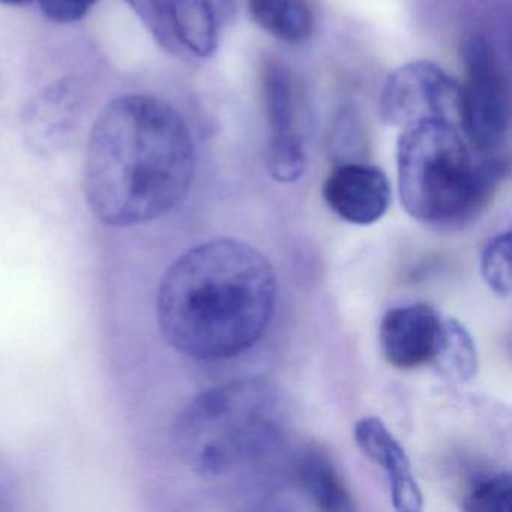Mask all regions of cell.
<instances>
[{"mask_svg": "<svg viewBox=\"0 0 512 512\" xmlns=\"http://www.w3.org/2000/svg\"><path fill=\"white\" fill-rule=\"evenodd\" d=\"M466 80L460 85L458 128L479 154H502L511 125L508 71L493 43L479 32L461 44Z\"/></svg>", "mask_w": 512, "mask_h": 512, "instance_id": "5b68a950", "label": "cell"}, {"mask_svg": "<svg viewBox=\"0 0 512 512\" xmlns=\"http://www.w3.org/2000/svg\"><path fill=\"white\" fill-rule=\"evenodd\" d=\"M509 175L505 154H479L460 128L424 119L401 128L397 178L410 217L436 229H461L488 208Z\"/></svg>", "mask_w": 512, "mask_h": 512, "instance_id": "3957f363", "label": "cell"}, {"mask_svg": "<svg viewBox=\"0 0 512 512\" xmlns=\"http://www.w3.org/2000/svg\"><path fill=\"white\" fill-rule=\"evenodd\" d=\"M329 157L335 166L349 163H367L370 137L364 119L353 107L338 113L329 133Z\"/></svg>", "mask_w": 512, "mask_h": 512, "instance_id": "2e32d148", "label": "cell"}, {"mask_svg": "<svg viewBox=\"0 0 512 512\" xmlns=\"http://www.w3.org/2000/svg\"><path fill=\"white\" fill-rule=\"evenodd\" d=\"M266 166L269 175L280 184L299 181L307 170V154L301 136L269 140Z\"/></svg>", "mask_w": 512, "mask_h": 512, "instance_id": "ac0fdd59", "label": "cell"}, {"mask_svg": "<svg viewBox=\"0 0 512 512\" xmlns=\"http://www.w3.org/2000/svg\"><path fill=\"white\" fill-rule=\"evenodd\" d=\"M41 11L56 25H74L85 19L100 0H37Z\"/></svg>", "mask_w": 512, "mask_h": 512, "instance_id": "ffe728a7", "label": "cell"}, {"mask_svg": "<svg viewBox=\"0 0 512 512\" xmlns=\"http://www.w3.org/2000/svg\"><path fill=\"white\" fill-rule=\"evenodd\" d=\"M277 277L251 245L220 238L182 254L164 274L157 317L164 340L196 361L253 347L274 316Z\"/></svg>", "mask_w": 512, "mask_h": 512, "instance_id": "7a4b0ae2", "label": "cell"}, {"mask_svg": "<svg viewBox=\"0 0 512 512\" xmlns=\"http://www.w3.org/2000/svg\"><path fill=\"white\" fill-rule=\"evenodd\" d=\"M379 116L388 127L404 128L424 119L457 125L460 83L430 61H413L389 74L379 95Z\"/></svg>", "mask_w": 512, "mask_h": 512, "instance_id": "8992f818", "label": "cell"}, {"mask_svg": "<svg viewBox=\"0 0 512 512\" xmlns=\"http://www.w3.org/2000/svg\"><path fill=\"white\" fill-rule=\"evenodd\" d=\"M79 88L74 80H59L41 91L23 112L31 140H64L79 116Z\"/></svg>", "mask_w": 512, "mask_h": 512, "instance_id": "8fae6325", "label": "cell"}, {"mask_svg": "<svg viewBox=\"0 0 512 512\" xmlns=\"http://www.w3.org/2000/svg\"><path fill=\"white\" fill-rule=\"evenodd\" d=\"M158 46L181 59L217 52L220 23L211 0H125Z\"/></svg>", "mask_w": 512, "mask_h": 512, "instance_id": "52a82bcc", "label": "cell"}, {"mask_svg": "<svg viewBox=\"0 0 512 512\" xmlns=\"http://www.w3.org/2000/svg\"><path fill=\"white\" fill-rule=\"evenodd\" d=\"M196 145L184 116L157 97L125 94L98 113L86 148L83 191L107 226L163 217L190 193Z\"/></svg>", "mask_w": 512, "mask_h": 512, "instance_id": "6da1fadb", "label": "cell"}, {"mask_svg": "<svg viewBox=\"0 0 512 512\" xmlns=\"http://www.w3.org/2000/svg\"><path fill=\"white\" fill-rule=\"evenodd\" d=\"M467 512H511V473L500 472L478 479L463 499Z\"/></svg>", "mask_w": 512, "mask_h": 512, "instance_id": "e0dca14e", "label": "cell"}, {"mask_svg": "<svg viewBox=\"0 0 512 512\" xmlns=\"http://www.w3.org/2000/svg\"><path fill=\"white\" fill-rule=\"evenodd\" d=\"M293 473L317 508L326 512L356 511L353 497L326 452L316 446L302 449L293 461Z\"/></svg>", "mask_w": 512, "mask_h": 512, "instance_id": "7c38bea8", "label": "cell"}, {"mask_svg": "<svg viewBox=\"0 0 512 512\" xmlns=\"http://www.w3.org/2000/svg\"><path fill=\"white\" fill-rule=\"evenodd\" d=\"M263 97L269 124V140L299 136L296 131V94L293 76L286 65L271 61L263 71Z\"/></svg>", "mask_w": 512, "mask_h": 512, "instance_id": "5bb4252c", "label": "cell"}, {"mask_svg": "<svg viewBox=\"0 0 512 512\" xmlns=\"http://www.w3.org/2000/svg\"><path fill=\"white\" fill-rule=\"evenodd\" d=\"M218 23L230 22L235 17L236 0H211Z\"/></svg>", "mask_w": 512, "mask_h": 512, "instance_id": "44dd1931", "label": "cell"}, {"mask_svg": "<svg viewBox=\"0 0 512 512\" xmlns=\"http://www.w3.org/2000/svg\"><path fill=\"white\" fill-rule=\"evenodd\" d=\"M430 364L446 379L458 383L472 380L478 373V350L463 323L443 320L439 343Z\"/></svg>", "mask_w": 512, "mask_h": 512, "instance_id": "9a60e30c", "label": "cell"}, {"mask_svg": "<svg viewBox=\"0 0 512 512\" xmlns=\"http://www.w3.org/2000/svg\"><path fill=\"white\" fill-rule=\"evenodd\" d=\"M34 2L35 0H0V4L10 5V7H26Z\"/></svg>", "mask_w": 512, "mask_h": 512, "instance_id": "7402d4cb", "label": "cell"}, {"mask_svg": "<svg viewBox=\"0 0 512 512\" xmlns=\"http://www.w3.org/2000/svg\"><path fill=\"white\" fill-rule=\"evenodd\" d=\"M353 436L362 454L385 472L394 509L400 512L422 511L424 497L412 464L388 427L380 419L370 416L356 422Z\"/></svg>", "mask_w": 512, "mask_h": 512, "instance_id": "30bf717a", "label": "cell"}, {"mask_svg": "<svg viewBox=\"0 0 512 512\" xmlns=\"http://www.w3.org/2000/svg\"><path fill=\"white\" fill-rule=\"evenodd\" d=\"M442 317L427 304H410L389 310L380 323L383 356L398 370L430 364L439 343Z\"/></svg>", "mask_w": 512, "mask_h": 512, "instance_id": "9c48e42d", "label": "cell"}, {"mask_svg": "<svg viewBox=\"0 0 512 512\" xmlns=\"http://www.w3.org/2000/svg\"><path fill=\"white\" fill-rule=\"evenodd\" d=\"M248 13L262 31L286 44H302L314 31L308 0H247Z\"/></svg>", "mask_w": 512, "mask_h": 512, "instance_id": "4fadbf2b", "label": "cell"}, {"mask_svg": "<svg viewBox=\"0 0 512 512\" xmlns=\"http://www.w3.org/2000/svg\"><path fill=\"white\" fill-rule=\"evenodd\" d=\"M481 274L496 295H511V232L494 236L481 254Z\"/></svg>", "mask_w": 512, "mask_h": 512, "instance_id": "d6986e66", "label": "cell"}, {"mask_svg": "<svg viewBox=\"0 0 512 512\" xmlns=\"http://www.w3.org/2000/svg\"><path fill=\"white\" fill-rule=\"evenodd\" d=\"M284 436L283 401L263 379L235 380L200 392L175 427L179 454L205 478L256 469L277 454Z\"/></svg>", "mask_w": 512, "mask_h": 512, "instance_id": "277c9868", "label": "cell"}, {"mask_svg": "<svg viewBox=\"0 0 512 512\" xmlns=\"http://www.w3.org/2000/svg\"><path fill=\"white\" fill-rule=\"evenodd\" d=\"M323 199L341 220L370 226L388 211L391 185L385 172L373 164H340L323 184Z\"/></svg>", "mask_w": 512, "mask_h": 512, "instance_id": "ba28073f", "label": "cell"}]
</instances>
